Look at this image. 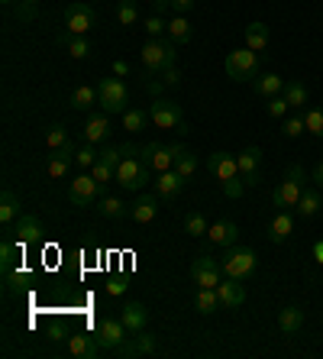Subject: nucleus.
<instances>
[{
  "mask_svg": "<svg viewBox=\"0 0 323 359\" xmlns=\"http://www.w3.org/2000/svg\"><path fill=\"white\" fill-rule=\"evenodd\" d=\"M207 168H210V175H217L220 182H224L226 198H242L246 182H242V175H240V162H236V156H230V152H210Z\"/></svg>",
  "mask_w": 323,
  "mask_h": 359,
  "instance_id": "obj_1",
  "label": "nucleus"
},
{
  "mask_svg": "<svg viewBox=\"0 0 323 359\" xmlns=\"http://www.w3.org/2000/svg\"><path fill=\"white\" fill-rule=\"evenodd\" d=\"M256 266H259V256L252 250H246V246H226V252L220 256V269H224L226 278L246 282L256 272Z\"/></svg>",
  "mask_w": 323,
  "mask_h": 359,
  "instance_id": "obj_2",
  "label": "nucleus"
},
{
  "mask_svg": "<svg viewBox=\"0 0 323 359\" xmlns=\"http://www.w3.org/2000/svg\"><path fill=\"white\" fill-rule=\"evenodd\" d=\"M304 191V168L301 165H288L284 178L278 182V188L272 191V201L278 210H288V208H298V198Z\"/></svg>",
  "mask_w": 323,
  "mask_h": 359,
  "instance_id": "obj_3",
  "label": "nucleus"
},
{
  "mask_svg": "<svg viewBox=\"0 0 323 359\" xmlns=\"http://www.w3.org/2000/svg\"><path fill=\"white\" fill-rule=\"evenodd\" d=\"M149 172L152 168L146 165L142 156H136V152H123V159H120V165H116V182L123 184L126 191H139L142 184L149 182Z\"/></svg>",
  "mask_w": 323,
  "mask_h": 359,
  "instance_id": "obj_4",
  "label": "nucleus"
},
{
  "mask_svg": "<svg viewBox=\"0 0 323 359\" xmlns=\"http://www.w3.org/2000/svg\"><path fill=\"white\" fill-rule=\"evenodd\" d=\"M184 152H188V146H181V142H172V146L149 142V146H142L139 149V156L146 159V165H149L152 172H168V168L178 165V159H181Z\"/></svg>",
  "mask_w": 323,
  "mask_h": 359,
  "instance_id": "obj_5",
  "label": "nucleus"
},
{
  "mask_svg": "<svg viewBox=\"0 0 323 359\" xmlns=\"http://www.w3.org/2000/svg\"><path fill=\"white\" fill-rule=\"evenodd\" d=\"M174 46H178L174 39H162V36L146 42L142 46V65H146V72H165L168 65H174L178 62Z\"/></svg>",
  "mask_w": 323,
  "mask_h": 359,
  "instance_id": "obj_6",
  "label": "nucleus"
},
{
  "mask_svg": "<svg viewBox=\"0 0 323 359\" xmlns=\"http://www.w3.org/2000/svg\"><path fill=\"white\" fill-rule=\"evenodd\" d=\"M226 75L233 78V81H252V78H259V52H252L246 46V49H233L226 52Z\"/></svg>",
  "mask_w": 323,
  "mask_h": 359,
  "instance_id": "obj_7",
  "label": "nucleus"
},
{
  "mask_svg": "<svg viewBox=\"0 0 323 359\" xmlns=\"http://www.w3.org/2000/svg\"><path fill=\"white\" fill-rule=\"evenodd\" d=\"M97 94H100V107L104 114H126V100H130V91L120 78H100L97 84Z\"/></svg>",
  "mask_w": 323,
  "mask_h": 359,
  "instance_id": "obj_8",
  "label": "nucleus"
},
{
  "mask_svg": "<svg viewBox=\"0 0 323 359\" xmlns=\"http://www.w3.org/2000/svg\"><path fill=\"white\" fill-rule=\"evenodd\" d=\"M191 278H194V285H198V288H217V285L224 282L220 259H214L210 252L194 256V262H191Z\"/></svg>",
  "mask_w": 323,
  "mask_h": 359,
  "instance_id": "obj_9",
  "label": "nucleus"
},
{
  "mask_svg": "<svg viewBox=\"0 0 323 359\" xmlns=\"http://www.w3.org/2000/svg\"><path fill=\"white\" fill-rule=\"evenodd\" d=\"M94 23H97V13H94L91 4H81V0H75V4H68V7H65V26H68V33L88 36L94 29Z\"/></svg>",
  "mask_w": 323,
  "mask_h": 359,
  "instance_id": "obj_10",
  "label": "nucleus"
},
{
  "mask_svg": "<svg viewBox=\"0 0 323 359\" xmlns=\"http://www.w3.org/2000/svg\"><path fill=\"white\" fill-rule=\"evenodd\" d=\"M149 117L158 130H178L184 123V114H181V104H174L168 97H156L149 107Z\"/></svg>",
  "mask_w": 323,
  "mask_h": 359,
  "instance_id": "obj_11",
  "label": "nucleus"
},
{
  "mask_svg": "<svg viewBox=\"0 0 323 359\" xmlns=\"http://www.w3.org/2000/svg\"><path fill=\"white\" fill-rule=\"evenodd\" d=\"M100 194V184L94 182V175H75L71 178V188H68V198L75 208H91Z\"/></svg>",
  "mask_w": 323,
  "mask_h": 359,
  "instance_id": "obj_12",
  "label": "nucleus"
},
{
  "mask_svg": "<svg viewBox=\"0 0 323 359\" xmlns=\"http://www.w3.org/2000/svg\"><path fill=\"white\" fill-rule=\"evenodd\" d=\"M126 324L116 318H100L97 330H94V337H97V343L104 346V350H116V346H123L126 343Z\"/></svg>",
  "mask_w": 323,
  "mask_h": 359,
  "instance_id": "obj_13",
  "label": "nucleus"
},
{
  "mask_svg": "<svg viewBox=\"0 0 323 359\" xmlns=\"http://www.w3.org/2000/svg\"><path fill=\"white\" fill-rule=\"evenodd\" d=\"M236 162H240L242 182L256 188V184L262 182V175H259V168H262V149H259V146H246V149L236 156Z\"/></svg>",
  "mask_w": 323,
  "mask_h": 359,
  "instance_id": "obj_14",
  "label": "nucleus"
},
{
  "mask_svg": "<svg viewBox=\"0 0 323 359\" xmlns=\"http://www.w3.org/2000/svg\"><path fill=\"white\" fill-rule=\"evenodd\" d=\"M42 224H39V217L36 214H23V217L17 220V226H13V240L20 243V246H33V243H39L42 240Z\"/></svg>",
  "mask_w": 323,
  "mask_h": 359,
  "instance_id": "obj_15",
  "label": "nucleus"
},
{
  "mask_svg": "<svg viewBox=\"0 0 323 359\" xmlns=\"http://www.w3.org/2000/svg\"><path fill=\"white\" fill-rule=\"evenodd\" d=\"M78 149L71 146V142H65L62 149H52L49 162H46V172H49L52 178H65L68 175V168H71V162H75Z\"/></svg>",
  "mask_w": 323,
  "mask_h": 359,
  "instance_id": "obj_16",
  "label": "nucleus"
},
{
  "mask_svg": "<svg viewBox=\"0 0 323 359\" xmlns=\"http://www.w3.org/2000/svg\"><path fill=\"white\" fill-rule=\"evenodd\" d=\"M236 240H240V226L233 224V220H217V224H210L207 230V243L210 246H236Z\"/></svg>",
  "mask_w": 323,
  "mask_h": 359,
  "instance_id": "obj_17",
  "label": "nucleus"
},
{
  "mask_svg": "<svg viewBox=\"0 0 323 359\" xmlns=\"http://www.w3.org/2000/svg\"><path fill=\"white\" fill-rule=\"evenodd\" d=\"M120 320L126 324L130 334H139V330L149 327V308H146L142 301H130V304H123V318Z\"/></svg>",
  "mask_w": 323,
  "mask_h": 359,
  "instance_id": "obj_18",
  "label": "nucleus"
},
{
  "mask_svg": "<svg viewBox=\"0 0 323 359\" xmlns=\"http://www.w3.org/2000/svg\"><path fill=\"white\" fill-rule=\"evenodd\" d=\"M184 182L188 178H181L174 168H168V172H158V178H156V194L158 198H165V201H174L178 194L184 191Z\"/></svg>",
  "mask_w": 323,
  "mask_h": 359,
  "instance_id": "obj_19",
  "label": "nucleus"
},
{
  "mask_svg": "<svg viewBox=\"0 0 323 359\" xmlns=\"http://www.w3.org/2000/svg\"><path fill=\"white\" fill-rule=\"evenodd\" d=\"M100 350H104V346H100L97 337H91V334H71L68 337V353L78 356V359H97Z\"/></svg>",
  "mask_w": 323,
  "mask_h": 359,
  "instance_id": "obj_20",
  "label": "nucleus"
},
{
  "mask_svg": "<svg viewBox=\"0 0 323 359\" xmlns=\"http://www.w3.org/2000/svg\"><path fill=\"white\" fill-rule=\"evenodd\" d=\"M217 294H220V304L224 308H240V304H246V288H242L240 278H226L217 285Z\"/></svg>",
  "mask_w": 323,
  "mask_h": 359,
  "instance_id": "obj_21",
  "label": "nucleus"
},
{
  "mask_svg": "<svg viewBox=\"0 0 323 359\" xmlns=\"http://www.w3.org/2000/svg\"><path fill=\"white\" fill-rule=\"evenodd\" d=\"M130 217L136 224H152L158 217V194H139L133 201V208H130Z\"/></svg>",
  "mask_w": 323,
  "mask_h": 359,
  "instance_id": "obj_22",
  "label": "nucleus"
},
{
  "mask_svg": "<svg viewBox=\"0 0 323 359\" xmlns=\"http://www.w3.org/2000/svg\"><path fill=\"white\" fill-rule=\"evenodd\" d=\"M278 330L288 337H294L298 330H304V311L298 304H288V308L278 311Z\"/></svg>",
  "mask_w": 323,
  "mask_h": 359,
  "instance_id": "obj_23",
  "label": "nucleus"
},
{
  "mask_svg": "<svg viewBox=\"0 0 323 359\" xmlns=\"http://www.w3.org/2000/svg\"><path fill=\"white\" fill-rule=\"evenodd\" d=\"M320 208H323V194H320V188H304V191H301V198H298V214L301 217H317V214H320Z\"/></svg>",
  "mask_w": 323,
  "mask_h": 359,
  "instance_id": "obj_24",
  "label": "nucleus"
},
{
  "mask_svg": "<svg viewBox=\"0 0 323 359\" xmlns=\"http://www.w3.org/2000/svg\"><path fill=\"white\" fill-rule=\"evenodd\" d=\"M291 233H294V217H291L288 210H278V214H275V220L268 224V240H272V243H284Z\"/></svg>",
  "mask_w": 323,
  "mask_h": 359,
  "instance_id": "obj_25",
  "label": "nucleus"
},
{
  "mask_svg": "<svg viewBox=\"0 0 323 359\" xmlns=\"http://www.w3.org/2000/svg\"><path fill=\"white\" fill-rule=\"evenodd\" d=\"M20 217H23L20 214V198L10 188H4V194H0V224L10 226V224H17Z\"/></svg>",
  "mask_w": 323,
  "mask_h": 359,
  "instance_id": "obj_26",
  "label": "nucleus"
},
{
  "mask_svg": "<svg viewBox=\"0 0 323 359\" xmlns=\"http://www.w3.org/2000/svg\"><path fill=\"white\" fill-rule=\"evenodd\" d=\"M55 42H58V46H65V49H68V55H71V59H88V55H91V42L84 39V36L68 33V29H65V33H62V36H58Z\"/></svg>",
  "mask_w": 323,
  "mask_h": 359,
  "instance_id": "obj_27",
  "label": "nucleus"
},
{
  "mask_svg": "<svg viewBox=\"0 0 323 359\" xmlns=\"http://www.w3.org/2000/svg\"><path fill=\"white\" fill-rule=\"evenodd\" d=\"M110 114H94L84 126V142H104L110 136Z\"/></svg>",
  "mask_w": 323,
  "mask_h": 359,
  "instance_id": "obj_28",
  "label": "nucleus"
},
{
  "mask_svg": "<svg viewBox=\"0 0 323 359\" xmlns=\"http://www.w3.org/2000/svg\"><path fill=\"white\" fill-rule=\"evenodd\" d=\"M268 39H272V33H268V26L262 23V20H252V23L246 26V46L252 52H262L268 46Z\"/></svg>",
  "mask_w": 323,
  "mask_h": 359,
  "instance_id": "obj_29",
  "label": "nucleus"
},
{
  "mask_svg": "<svg viewBox=\"0 0 323 359\" xmlns=\"http://www.w3.org/2000/svg\"><path fill=\"white\" fill-rule=\"evenodd\" d=\"M194 308H198L200 314H217V311L224 308L217 288H198V294H194Z\"/></svg>",
  "mask_w": 323,
  "mask_h": 359,
  "instance_id": "obj_30",
  "label": "nucleus"
},
{
  "mask_svg": "<svg viewBox=\"0 0 323 359\" xmlns=\"http://www.w3.org/2000/svg\"><path fill=\"white\" fill-rule=\"evenodd\" d=\"M94 104H100L97 88H91V84H81V88H75V94H71V107H75V110H91Z\"/></svg>",
  "mask_w": 323,
  "mask_h": 359,
  "instance_id": "obj_31",
  "label": "nucleus"
},
{
  "mask_svg": "<svg viewBox=\"0 0 323 359\" xmlns=\"http://www.w3.org/2000/svg\"><path fill=\"white\" fill-rule=\"evenodd\" d=\"M256 91L262 94V97H275V94L284 91V78L275 75V72H268V75H259L256 78Z\"/></svg>",
  "mask_w": 323,
  "mask_h": 359,
  "instance_id": "obj_32",
  "label": "nucleus"
},
{
  "mask_svg": "<svg viewBox=\"0 0 323 359\" xmlns=\"http://www.w3.org/2000/svg\"><path fill=\"white\" fill-rule=\"evenodd\" d=\"M191 36H194L191 23L184 17H178V13H174V17L168 20V39H174L178 46H184V42H191Z\"/></svg>",
  "mask_w": 323,
  "mask_h": 359,
  "instance_id": "obj_33",
  "label": "nucleus"
},
{
  "mask_svg": "<svg viewBox=\"0 0 323 359\" xmlns=\"http://www.w3.org/2000/svg\"><path fill=\"white\" fill-rule=\"evenodd\" d=\"M284 100H288L291 104V110H304V104H307V97H310V94H307V88L301 81H284Z\"/></svg>",
  "mask_w": 323,
  "mask_h": 359,
  "instance_id": "obj_34",
  "label": "nucleus"
},
{
  "mask_svg": "<svg viewBox=\"0 0 323 359\" xmlns=\"http://www.w3.org/2000/svg\"><path fill=\"white\" fill-rule=\"evenodd\" d=\"M20 250H23V246H20L17 240H4V243H0V269H4V276H7L10 269L17 266Z\"/></svg>",
  "mask_w": 323,
  "mask_h": 359,
  "instance_id": "obj_35",
  "label": "nucleus"
},
{
  "mask_svg": "<svg viewBox=\"0 0 323 359\" xmlns=\"http://www.w3.org/2000/svg\"><path fill=\"white\" fill-rule=\"evenodd\" d=\"M149 114L146 110H139V107H130L123 114V130H130V133H142L146 130V123H149Z\"/></svg>",
  "mask_w": 323,
  "mask_h": 359,
  "instance_id": "obj_36",
  "label": "nucleus"
},
{
  "mask_svg": "<svg viewBox=\"0 0 323 359\" xmlns=\"http://www.w3.org/2000/svg\"><path fill=\"white\" fill-rule=\"evenodd\" d=\"M207 230H210L207 217H204V214H198V210L184 217V233H188V236H207Z\"/></svg>",
  "mask_w": 323,
  "mask_h": 359,
  "instance_id": "obj_37",
  "label": "nucleus"
},
{
  "mask_svg": "<svg viewBox=\"0 0 323 359\" xmlns=\"http://www.w3.org/2000/svg\"><path fill=\"white\" fill-rule=\"evenodd\" d=\"M304 123H307V133L323 140V107H310L304 114Z\"/></svg>",
  "mask_w": 323,
  "mask_h": 359,
  "instance_id": "obj_38",
  "label": "nucleus"
},
{
  "mask_svg": "<svg viewBox=\"0 0 323 359\" xmlns=\"http://www.w3.org/2000/svg\"><path fill=\"white\" fill-rule=\"evenodd\" d=\"M91 175H94V182L104 188V184H110V182H116V168L114 165H107L104 159H97L94 162V168H91Z\"/></svg>",
  "mask_w": 323,
  "mask_h": 359,
  "instance_id": "obj_39",
  "label": "nucleus"
},
{
  "mask_svg": "<svg viewBox=\"0 0 323 359\" xmlns=\"http://www.w3.org/2000/svg\"><path fill=\"white\" fill-rule=\"evenodd\" d=\"M146 353H156V337L139 330V334L133 337V356H146Z\"/></svg>",
  "mask_w": 323,
  "mask_h": 359,
  "instance_id": "obj_40",
  "label": "nucleus"
},
{
  "mask_svg": "<svg viewBox=\"0 0 323 359\" xmlns=\"http://www.w3.org/2000/svg\"><path fill=\"white\" fill-rule=\"evenodd\" d=\"M116 20L123 26H133L136 20H139V10H136L133 0H123V4H116Z\"/></svg>",
  "mask_w": 323,
  "mask_h": 359,
  "instance_id": "obj_41",
  "label": "nucleus"
},
{
  "mask_svg": "<svg viewBox=\"0 0 323 359\" xmlns=\"http://www.w3.org/2000/svg\"><path fill=\"white\" fill-rule=\"evenodd\" d=\"M100 159V152L94 149V142H84V146H78V156H75V162L81 168H94V162Z\"/></svg>",
  "mask_w": 323,
  "mask_h": 359,
  "instance_id": "obj_42",
  "label": "nucleus"
},
{
  "mask_svg": "<svg viewBox=\"0 0 323 359\" xmlns=\"http://www.w3.org/2000/svg\"><path fill=\"white\" fill-rule=\"evenodd\" d=\"M65 142H68L65 126H62V123H52V126H49V133H46V146H49V149H62Z\"/></svg>",
  "mask_w": 323,
  "mask_h": 359,
  "instance_id": "obj_43",
  "label": "nucleus"
},
{
  "mask_svg": "<svg viewBox=\"0 0 323 359\" xmlns=\"http://www.w3.org/2000/svg\"><path fill=\"white\" fill-rule=\"evenodd\" d=\"M288 110H291V104L284 100V94H275V97H268V117L284 120V117H288Z\"/></svg>",
  "mask_w": 323,
  "mask_h": 359,
  "instance_id": "obj_44",
  "label": "nucleus"
},
{
  "mask_svg": "<svg viewBox=\"0 0 323 359\" xmlns=\"http://www.w3.org/2000/svg\"><path fill=\"white\" fill-rule=\"evenodd\" d=\"M100 214H107V217H123L126 208H123V201L120 198H100Z\"/></svg>",
  "mask_w": 323,
  "mask_h": 359,
  "instance_id": "obj_45",
  "label": "nucleus"
},
{
  "mask_svg": "<svg viewBox=\"0 0 323 359\" xmlns=\"http://www.w3.org/2000/svg\"><path fill=\"white\" fill-rule=\"evenodd\" d=\"M307 130V123H304V114H294V117H284V130L282 133L288 136V140H294V136H301Z\"/></svg>",
  "mask_w": 323,
  "mask_h": 359,
  "instance_id": "obj_46",
  "label": "nucleus"
},
{
  "mask_svg": "<svg viewBox=\"0 0 323 359\" xmlns=\"http://www.w3.org/2000/svg\"><path fill=\"white\" fill-rule=\"evenodd\" d=\"M174 172H178L181 178H191L194 172H198V156H194V152H184L181 159H178V165H174Z\"/></svg>",
  "mask_w": 323,
  "mask_h": 359,
  "instance_id": "obj_47",
  "label": "nucleus"
},
{
  "mask_svg": "<svg viewBox=\"0 0 323 359\" xmlns=\"http://www.w3.org/2000/svg\"><path fill=\"white\" fill-rule=\"evenodd\" d=\"M26 282H29V276H26V272H13V269L7 272V292L10 294H20L26 288Z\"/></svg>",
  "mask_w": 323,
  "mask_h": 359,
  "instance_id": "obj_48",
  "label": "nucleus"
},
{
  "mask_svg": "<svg viewBox=\"0 0 323 359\" xmlns=\"http://www.w3.org/2000/svg\"><path fill=\"white\" fill-rule=\"evenodd\" d=\"M36 7H39V0H20L17 4V20L20 23H29L36 17Z\"/></svg>",
  "mask_w": 323,
  "mask_h": 359,
  "instance_id": "obj_49",
  "label": "nucleus"
},
{
  "mask_svg": "<svg viewBox=\"0 0 323 359\" xmlns=\"http://www.w3.org/2000/svg\"><path fill=\"white\" fill-rule=\"evenodd\" d=\"M146 33H149V39H158L162 33H168V23L162 17H149L146 20Z\"/></svg>",
  "mask_w": 323,
  "mask_h": 359,
  "instance_id": "obj_50",
  "label": "nucleus"
},
{
  "mask_svg": "<svg viewBox=\"0 0 323 359\" xmlns=\"http://www.w3.org/2000/svg\"><path fill=\"white\" fill-rule=\"evenodd\" d=\"M178 81H181V72H178V65H168L165 72H162V84H165V88H178Z\"/></svg>",
  "mask_w": 323,
  "mask_h": 359,
  "instance_id": "obj_51",
  "label": "nucleus"
},
{
  "mask_svg": "<svg viewBox=\"0 0 323 359\" xmlns=\"http://www.w3.org/2000/svg\"><path fill=\"white\" fill-rule=\"evenodd\" d=\"M100 159L116 168V165H120V159H123V152L116 149V146H107V149H100Z\"/></svg>",
  "mask_w": 323,
  "mask_h": 359,
  "instance_id": "obj_52",
  "label": "nucleus"
},
{
  "mask_svg": "<svg viewBox=\"0 0 323 359\" xmlns=\"http://www.w3.org/2000/svg\"><path fill=\"white\" fill-rule=\"evenodd\" d=\"M191 7H194V0H172V13H178V17H181V13H188Z\"/></svg>",
  "mask_w": 323,
  "mask_h": 359,
  "instance_id": "obj_53",
  "label": "nucleus"
},
{
  "mask_svg": "<svg viewBox=\"0 0 323 359\" xmlns=\"http://www.w3.org/2000/svg\"><path fill=\"white\" fill-rule=\"evenodd\" d=\"M310 256H314L317 266H323V240H317L314 246H310Z\"/></svg>",
  "mask_w": 323,
  "mask_h": 359,
  "instance_id": "obj_54",
  "label": "nucleus"
},
{
  "mask_svg": "<svg viewBox=\"0 0 323 359\" xmlns=\"http://www.w3.org/2000/svg\"><path fill=\"white\" fill-rule=\"evenodd\" d=\"M126 72H130V65H126L123 59H116V62H114V75H116V78H123Z\"/></svg>",
  "mask_w": 323,
  "mask_h": 359,
  "instance_id": "obj_55",
  "label": "nucleus"
},
{
  "mask_svg": "<svg viewBox=\"0 0 323 359\" xmlns=\"http://www.w3.org/2000/svg\"><path fill=\"white\" fill-rule=\"evenodd\" d=\"M314 184H317V188H320V191H323V159L317 162V168H314Z\"/></svg>",
  "mask_w": 323,
  "mask_h": 359,
  "instance_id": "obj_56",
  "label": "nucleus"
},
{
  "mask_svg": "<svg viewBox=\"0 0 323 359\" xmlns=\"http://www.w3.org/2000/svg\"><path fill=\"white\" fill-rule=\"evenodd\" d=\"M4 4H17V0H4Z\"/></svg>",
  "mask_w": 323,
  "mask_h": 359,
  "instance_id": "obj_57",
  "label": "nucleus"
},
{
  "mask_svg": "<svg viewBox=\"0 0 323 359\" xmlns=\"http://www.w3.org/2000/svg\"><path fill=\"white\" fill-rule=\"evenodd\" d=\"M116 4H123V0H116Z\"/></svg>",
  "mask_w": 323,
  "mask_h": 359,
  "instance_id": "obj_58",
  "label": "nucleus"
}]
</instances>
